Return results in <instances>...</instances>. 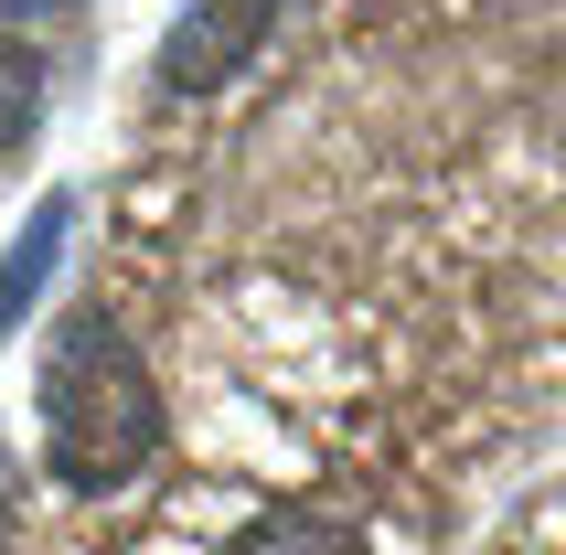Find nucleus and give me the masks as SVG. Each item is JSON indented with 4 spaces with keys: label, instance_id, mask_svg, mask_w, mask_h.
Returning a JSON list of instances; mask_svg holds the SVG:
<instances>
[{
    "label": "nucleus",
    "instance_id": "f257e3e1",
    "mask_svg": "<svg viewBox=\"0 0 566 555\" xmlns=\"http://www.w3.org/2000/svg\"><path fill=\"white\" fill-rule=\"evenodd\" d=\"M150 438H160V396H150L139 342L107 310H75L54 364H43V460L75 492H118L128 470L150 460Z\"/></svg>",
    "mask_w": 566,
    "mask_h": 555
},
{
    "label": "nucleus",
    "instance_id": "f03ea898",
    "mask_svg": "<svg viewBox=\"0 0 566 555\" xmlns=\"http://www.w3.org/2000/svg\"><path fill=\"white\" fill-rule=\"evenodd\" d=\"M256 32H268V0H192L171 43H160V86L171 96H214L235 64L256 54Z\"/></svg>",
    "mask_w": 566,
    "mask_h": 555
},
{
    "label": "nucleus",
    "instance_id": "7ed1b4c3",
    "mask_svg": "<svg viewBox=\"0 0 566 555\" xmlns=\"http://www.w3.org/2000/svg\"><path fill=\"white\" fill-rule=\"evenodd\" d=\"M54 256H64V203H43V214L11 235V256H0V342L22 332V310L43 300V268H54Z\"/></svg>",
    "mask_w": 566,
    "mask_h": 555
},
{
    "label": "nucleus",
    "instance_id": "20e7f679",
    "mask_svg": "<svg viewBox=\"0 0 566 555\" xmlns=\"http://www.w3.org/2000/svg\"><path fill=\"white\" fill-rule=\"evenodd\" d=\"M224 555H375V545L353 524H332V513H256Z\"/></svg>",
    "mask_w": 566,
    "mask_h": 555
},
{
    "label": "nucleus",
    "instance_id": "39448f33",
    "mask_svg": "<svg viewBox=\"0 0 566 555\" xmlns=\"http://www.w3.org/2000/svg\"><path fill=\"white\" fill-rule=\"evenodd\" d=\"M32 118H43V54L0 32V160L32 139Z\"/></svg>",
    "mask_w": 566,
    "mask_h": 555
},
{
    "label": "nucleus",
    "instance_id": "423d86ee",
    "mask_svg": "<svg viewBox=\"0 0 566 555\" xmlns=\"http://www.w3.org/2000/svg\"><path fill=\"white\" fill-rule=\"evenodd\" d=\"M43 11H75V0H0V22H43Z\"/></svg>",
    "mask_w": 566,
    "mask_h": 555
}]
</instances>
